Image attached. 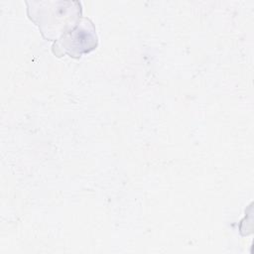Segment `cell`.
<instances>
[{
	"instance_id": "obj_2",
	"label": "cell",
	"mask_w": 254,
	"mask_h": 254,
	"mask_svg": "<svg viewBox=\"0 0 254 254\" xmlns=\"http://www.w3.org/2000/svg\"><path fill=\"white\" fill-rule=\"evenodd\" d=\"M98 39L92 21L81 17L75 25L65 31L52 46V51L57 57L67 55L78 59L96 49Z\"/></svg>"
},
{
	"instance_id": "obj_1",
	"label": "cell",
	"mask_w": 254,
	"mask_h": 254,
	"mask_svg": "<svg viewBox=\"0 0 254 254\" xmlns=\"http://www.w3.org/2000/svg\"><path fill=\"white\" fill-rule=\"evenodd\" d=\"M27 13L44 38L57 41L81 18L78 1H26Z\"/></svg>"
}]
</instances>
